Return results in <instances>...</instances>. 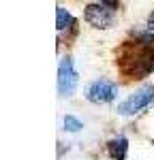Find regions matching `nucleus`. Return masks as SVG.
Here are the masks:
<instances>
[{
  "instance_id": "nucleus-1",
  "label": "nucleus",
  "mask_w": 154,
  "mask_h": 160,
  "mask_svg": "<svg viewBox=\"0 0 154 160\" xmlns=\"http://www.w3.org/2000/svg\"><path fill=\"white\" fill-rule=\"evenodd\" d=\"M118 9V2H94L86 7V19L94 28H109L114 24V13Z\"/></svg>"
},
{
  "instance_id": "nucleus-2",
  "label": "nucleus",
  "mask_w": 154,
  "mask_h": 160,
  "mask_svg": "<svg viewBox=\"0 0 154 160\" xmlns=\"http://www.w3.org/2000/svg\"><path fill=\"white\" fill-rule=\"evenodd\" d=\"M152 100H154V86H143L135 94H131L124 102L118 105V113H122V115H135L141 109H146Z\"/></svg>"
},
{
  "instance_id": "nucleus-3",
  "label": "nucleus",
  "mask_w": 154,
  "mask_h": 160,
  "mask_svg": "<svg viewBox=\"0 0 154 160\" xmlns=\"http://www.w3.org/2000/svg\"><path fill=\"white\" fill-rule=\"evenodd\" d=\"M77 81H79V77H77V71L73 66V60L62 58L58 64V92H60V96H73Z\"/></svg>"
},
{
  "instance_id": "nucleus-4",
  "label": "nucleus",
  "mask_w": 154,
  "mask_h": 160,
  "mask_svg": "<svg viewBox=\"0 0 154 160\" xmlns=\"http://www.w3.org/2000/svg\"><path fill=\"white\" fill-rule=\"evenodd\" d=\"M116 94H118V86H116L114 81H109V79H96L86 90V98L90 102H96V105L111 102L116 98Z\"/></svg>"
},
{
  "instance_id": "nucleus-5",
  "label": "nucleus",
  "mask_w": 154,
  "mask_h": 160,
  "mask_svg": "<svg viewBox=\"0 0 154 160\" xmlns=\"http://www.w3.org/2000/svg\"><path fill=\"white\" fill-rule=\"evenodd\" d=\"M107 152L114 160H124L128 152V141L124 137H114L109 143H107Z\"/></svg>"
},
{
  "instance_id": "nucleus-6",
  "label": "nucleus",
  "mask_w": 154,
  "mask_h": 160,
  "mask_svg": "<svg viewBox=\"0 0 154 160\" xmlns=\"http://www.w3.org/2000/svg\"><path fill=\"white\" fill-rule=\"evenodd\" d=\"M56 26H58L60 32H64V30H69V28L75 26V19H73V15L66 11V9L58 7V9H56Z\"/></svg>"
},
{
  "instance_id": "nucleus-7",
  "label": "nucleus",
  "mask_w": 154,
  "mask_h": 160,
  "mask_svg": "<svg viewBox=\"0 0 154 160\" xmlns=\"http://www.w3.org/2000/svg\"><path fill=\"white\" fill-rule=\"evenodd\" d=\"M137 37L143 41V43H152L154 41V9L150 13V17H148V22L143 24L141 30H137Z\"/></svg>"
},
{
  "instance_id": "nucleus-8",
  "label": "nucleus",
  "mask_w": 154,
  "mask_h": 160,
  "mask_svg": "<svg viewBox=\"0 0 154 160\" xmlns=\"http://www.w3.org/2000/svg\"><path fill=\"white\" fill-rule=\"evenodd\" d=\"M62 124H64V130H69V132H77V130H81V128H84V124L79 122L75 115H66Z\"/></svg>"
}]
</instances>
